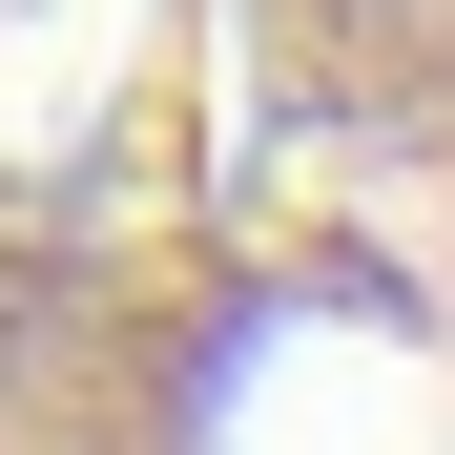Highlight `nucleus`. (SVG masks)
<instances>
[{"label": "nucleus", "mask_w": 455, "mask_h": 455, "mask_svg": "<svg viewBox=\"0 0 455 455\" xmlns=\"http://www.w3.org/2000/svg\"><path fill=\"white\" fill-rule=\"evenodd\" d=\"M455 414V0H0V455H414Z\"/></svg>", "instance_id": "obj_1"}]
</instances>
